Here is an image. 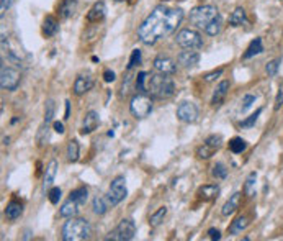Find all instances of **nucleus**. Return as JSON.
<instances>
[{
  "instance_id": "f257e3e1",
  "label": "nucleus",
  "mask_w": 283,
  "mask_h": 241,
  "mask_svg": "<svg viewBox=\"0 0 283 241\" xmlns=\"http://www.w3.org/2000/svg\"><path fill=\"white\" fill-rule=\"evenodd\" d=\"M182 20V8H167L164 5H159L141 23L138 28V36L144 44H154L162 40L164 36L172 35Z\"/></svg>"
},
{
  "instance_id": "f03ea898",
  "label": "nucleus",
  "mask_w": 283,
  "mask_h": 241,
  "mask_svg": "<svg viewBox=\"0 0 283 241\" xmlns=\"http://www.w3.org/2000/svg\"><path fill=\"white\" fill-rule=\"evenodd\" d=\"M190 21L209 36H216L223 30V18L213 5H201L190 12Z\"/></svg>"
},
{
  "instance_id": "7ed1b4c3",
  "label": "nucleus",
  "mask_w": 283,
  "mask_h": 241,
  "mask_svg": "<svg viewBox=\"0 0 283 241\" xmlns=\"http://www.w3.org/2000/svg\"><path fill=\"white\" fill-rule=\"evenodd\" d=\"M92 235V227L86 218L72 217L66 225L62 227V240L64 241H84Z\"/></svg>"
},
{
  "instance_id": "20e7f679",
  "label": "nucleus",
  "mask_w": 283,
  "mask_h": 241,
  "mask_svg": "<svg viewBox=\"0 0 283 241\" xmlns=\"http://www.w3.org/2000/svg\"><path fill=\"white\" fill-rule=\"evenodd\" d=\"M175 91L172 77H169V74H154L149 77L148 81V92L154 99H169L172 97V94Z\"/></svg>"
},
{
  "instance_id": "39448f33",
  "label": "nucleus",
  "mask_w": 283,
  "mask_h": 241,
  "mask_svg": "<svg viewBox=\"0 0 283 241\" xmlns=\"http://www.w3.org/2000/svg\"><path fill=\"white\" fill-rule=\"evenodd\" d=\"M129 110L134 119L143 120L146 117H149V114L152 112V100L151 97H148L146 94H138L131 99V104H129Z\"/></svg>"
},
{
  "instance_id": "423d86ee",
  "label": "nucleus",
  "mask_w": 283,
  "mask_h": 241,
  "mask_svg": "<svg viewBox=\"0 0 283 241\" xmlns=\"http://www.w3.org/2000/svg\"><path fill=\"white\" fill-rule=\"evenodd\" d=\"M128 195V190H126V179L123 176H118L111 181L110 184V189H108V194H106V197H108L111 207L118 205L120 202H123L126 199Z\"/></svg>"
},
{
  "instance_id": "0eeeda50",
  "label": "nucleus",
  "mask_w": 283,
  "mask_h": 241,
  "mask_svg": "<svg viewBox=\"0 0 283 241\" xmlns=\"http://www.w3.org/2000/svg\"><path fill=\"white\" fill-rule=\"evenodd\" d=\"M136 235V225L133 220H129V218H124V220L120 222V225H118L113 232L106 237V240H115V241H129L133 240Z\"/></svg>"
},
{
  "instance_id": "6e6552de",
  "label": "nucleus",
  "mask_w": 283,
  "mask_h": 241,
  "mask_svg": "<svg viewBox=\"0 0 283 241\" xmlns=\"http://www.w3.org/2000/svg\"><path fill=\"white\" fill-rule=\"evenodd\" d=\"M177 44L184 49H200L203 46V38L195 30H182L177 35Z\"/></svg>"
},
{
  "instance_id": "1a4fd4ad",
  "label": "nucleus",
  "mask_w": 283,
  "mask_h": 241,
  "mask_svg": "<svg viewBox=\"0 0 283 241\" xmlns=\"http://www.w3.org/2000/svg\"><path fill=\"white\" fill-rule=\"evenodd\" d=\"M21 74L15 67H5L2 66V72H0V86L3 91H16L20 86Z\"/></svg>"
},
{
  "instance_id": "9d476101",
  "label": "nucleus",
  "mask_w": 283,
  "mask_h": 241,
  "mask_svg": "<svg viewBox=\"0 0 283 241\" xmlns=\"http://www.w3.org/2000/svg\"><path fill=\"white\" fill-rule=\"evenodd\" d=\"M177 117L179 120L185 123H195L200 117V112H198V107L193 102H182L177 107Z\"/></svg>"
},
{
  "instance_id": "9b49d317",
  "label": "nucleus",
  "mask_w": 283,
  "mask_h": 241,
  "mask_svg": "<svg viewBox=\"0 0 283 241\" xmlns=\"http://www.w3.org/2000/svg\"><path fill=\"white\" fill-rule=\"evenodd\" d=\"M154 67L157 72H162V74H174L177 71V66H175V61H172L167 56H157L154 59Z\"/></svg>"
},
{
  "instance_id": "f8f14e48",
  "label": "nucleus",
  "mask_w": 283,
  "mask_h": 241,
  "mask_svg": "<svg viewBox=\"0 0 283 241\" xmlns=\"http://www.w3.org/2000/svg\"><path fill=\"white\" fill-rule=\"evenodd\" d=\"M92 87H94V79L90 74H81L76 77V81H74V94L76 95H84Z\"/></svg>"
},
{
  "instance_id": "ddd939ff",
  "label": "nucleus",
  "mask_w": 283,
  "mask_h": 241,
  "mask_svg": "<svg viewBox=\"0 0 283 241\" xmlns=\"http://www.w3.org/2000/svg\"><path fill=\"white\" fill-rule=\"evenodd\" d=\"M98 123H100V119H98V114L94 110H90L89 114L86 115V119H84V123H82V130L81 133L82 134H89L92 133L94 130H97L98 128Z\"/></svg>"
},
{
  "instance_id": "4468645a",
  "label": "nucleus",
  "mask_w": 283,
  "mask_h": 241,
  "mask_svg": "<svg viewBox=\"0 0 283 241\" xmlns=\"http://www.w3.org/2000/svg\"><path fill=\"white\" fill-rule=\"evenodd\" d=\"M177 61H179V64L184 66V67H193L200 63V54H198L196 51H193V49H189V51L180 53Z\"/></svg>"
},
{
  "instance_id": "2eb2a0df",
  "label": "nucleus",
  "mask_w": 283,
  "mask_h": 241,
  "mask_svg": "<svg viewBox=\"0 0 283 241\" xmlns=\"http://www.w3.org/2000/svg\"><path fill=\"white\" fill-rule=\"evenodd\" d=\"M58 161L56 159H51L49 164L46 166V171H44V182H43V187L44 190H49L51 187H53V182L56 179V174H58Z\"/></svg>"
},
{
  "instance_id": "dca6fc26",
  "label": "nucleus",
  "mask_w": 283,
  "mask_h": 241,
  "mask_svg": "<svg viewBox=\"0 0 283 241\" xmlns=\"http://www.w3.org/2000/svg\"><path fill=\"white\" fill-rule=\"evenodd\" d=\"M105 15H106L105 3L97 2L92 8H90V12L87 13V21H90V23H98V21H101L105 18Z\"/></svg>"
},
{
  "instance_id": "f3484780",
  "label": "nucleus",
  "mask_w": 283,
  "mask_h": 241,
  "mask_svg": "<svg viewBox=\"0 0 283 241\" xmlns=\"http://www.w3.org/2000/svg\"><path fill=\"white\" fill-rule=\"evenodd\" d=\"M76 8H77V0H62L58 7V13L61 18L67 20L76 13Z\"/></svg>"
},
{
  "instance_id": "a211bd4d",
  "label": "nucleus",
  "mask_w": 283,
  "mask_h": 241,
  "mask_svg": "<svg viewBox=\"0 0 283 241\" xmlns=\"http://www.w3.org/2000/svg\"><path fill=\"white\" fill-rule=\"evenodd\" d=\"M110 207H111V204L106 195H97L92 202V209L97 215H105Z\"/></svg>"
},
{
  "instance_id": "6ab92c4d",
  "label": "nucleus",
  "mask_w": 283,
  "mask_h": 241,
  "mask_svg": "<svg viewBox=\"0 0 283 241\" xmlns=\"http://www.w3.org/2000/svg\"><path fill=\"white\" fill-rule=\"evenodd\" d=\"M239 205H241V194H239V192H236V194L231 195V199L223 205L221 214H223L224 217L233 215L234 212H236L237 209H239Z\"/></svg>"
},
{
  "instance_id": "aec40b11",
  "label": "nucleus",
  "mask_w": 283,
  "mask_h": 241,
  "mask_svg": "<svg viewBox=\"0 0 283 241\" xmlns=\"http://www.w3.org/2000/svg\"><path fill=\"white\" fill-rule=\"evenodd\" d=\"M79 210H81V205H79L76 200L69 199L67 202H64V204H62L59 214H61V217L72 218V217H76L79 214Z\"/></svg>"
},
{
  "instance_id": "412c9836",
  "label": "nucleus",
  "mask_w": 283,
  "mask_h": 241,
  "mask_svg": "<svg viewBox=\"0 0 283 241\" xmlns=\"http://www.w3.org/2000/svg\"><path fill=\"white\" fill-rule=\"evenodd\" d=\"M228 91H229V82L228 81H223L219 86L216 87V91L213 94V99H211V104L216 107V105H221L224 97L228 95Z\"/></svg>"
},
{
  "instance_id": "4be33fe9",
  "label": "nucleus",
  "mask_w": 283,
  "mask_h": 241,
  "mask_svg": "<svg viewBox=\"0 0 283 241\" xmlns=\"http://www.w3.org/2000/svg\"><path fill=\"white\" fill-rule=\"evenodd\" d=\"M21 214H23V205H21L20 202L16 200L8 202L7 209H5V217H7L8 220H16V218H20Z\"/></svg>"
},
{
  "instance_id": "5701e85b",
  "label": "nucleus",
  "mask_w": 283,
  "mask_h": 241,
  "mask_svg": "<svg viewBox=\"0 0 283 241\" xmlns=\"http://www.w3.org/2000/svg\"><path fill=\"white\" fill-rule=\"evenodd\" d=\"M198 195H200L201 200L205 202H209V200H214L219 195V187L218 186H203L200 187V190H198Z\"/></svg>"
},
{
  "instance_id": "b1692460",
  "label": "nucleus",
  "mask_w": 283,
  "mask_h": 241,
  "mask_svg": "<svg viewBox=\"0 0 283 241\" xmlns=\"http://www.w3.org/2000/svg\"><path fill=\"white\" fill-rule=\"evenodd\" d=\"M58 31H59L58 20H56L54 16H46L44 21H43V33H44V35H46L48 38H51V36H54Z\"/></svg>"
},
{
  "instance_id": "393cba45",
  "label": "nucleus",
  "mask_w": 283,
  "mask_h": 241,
  "mask_svg": "<svg viewBox=\"0 0 283 241\" xmlns=\"http://www.w3.org/2000/svg\"><path fill=\"white\" fill-rule=\"evenodd\" d=\"M264 51V46H262V40L260 38H256L251 44H249V48H247V51L244 53V59H251L254 58L256 54H260Z\"/></svg>"
},
{
  "instance_id": "a878e982",
  "label": "nucleus",
  "mask_w": 283,
  "mask_h": 241,
  "mask_svg": "<svg viewBox=\"0 0 283 241\" xmlns=\"http://www.w3.org/2000/svg\"><path fill=\"white\" fill-rule=\"evenodd\" d=\"M229 23L233 26H241L246 23V10L242 7H237L229 16Z\"/></svg>"
},
{
  "instance_id": "bb28decb",
  "label": "nucleus",
  "mask_w": 283,
  "mask_h": 241,
  "mask_svg": "<svg viewBox=\"0 0 283 241\" xmlns=\"http://www.w3.org/2000/svg\"><path fill=\"white\" fill-rule=\"evenodd\" d=\"M79 154H81V148H79V143L76 141V139H71V141L67 143V151H66L67 161L76 162L79 159Z\"/></svg>"
},
{
  "instance_id": "cd10ccee",
  "label": "nucleus",
  "mask_w": 283,
  "mask_h": 241,
  "mask_svg": "<svg viewBox=\"0 0 283 241\" xmlns=\"http://www.w3.org/2000/svg\"><path fill=\"white\" fill-rule=\"evenodd\" d=\"M87 197H89V190H87L86 187H79V189H76V190H72L71 195H69V199L76 200L81 207L86 205Z\"/></svg>"
},
{
  "instance_id": "c85d7f7f",
  "label": "nucleus",
  "mask_w": 283,
  "mask_h": 241,
  "mask_svg": "<svg viewBox=\"0 0 283 241\" xmlns=\"http://www.w3.org/2000/svg\"><path fill=\"white\" fill-rule=\"evenodd\" d=\"M49 133H51V130H49V123L44 121L43 125H41V128H39L38 136H36L38 146H41V148H43L44 144H48V141H49Z\"/></svg>"
},
{
  "instance_id": "c756f323",
  "label": "nucleus",
  "mask_w": 283,
  "mask_h": 241,
  "mask_svg": "<svg viewBox=\"0 0 283 241\" xmlns=\"http://www.w3.org/2000/svg\"><path fill=\"white\" fill-rule=\"evenodd\" d=\"M247 225H249V222H247L246 217L236 218V220L233 222V225L229 227V233L231 235H239V233H242L247 228Z\"/></svg>"
},
{
  "instance_id": "7c9ffc66",
  "label": "nucleus",
  "mask_w": 283,
  "mask_h": 241,
  "mask_svg": "<svg viewBox=\"0 0 283 241\" xmlns=\"http://www.w3.org/2000/svg\"><path fill=\"white\" fill-rule=\"evenodd\" d=\"M246 148H247L246 139H242V138H239V136H236V138H233V139L229 141V149L233 151L234 154L242 153V151H246Z\"/></svg>"
},
{
  "instance_id": "2f4dec72",
  "label": "nucleus",
  "mask_w": 283,
  "mask_h": 241,
  "mask_svg": "<svg viewBox=\"0 0 283 241\" xmlns=\"http://www.w3.org/2000/svg\"><path fill=\"white\" fill-rule=\"evenodd\" d=\"M256 179H257L256 172H251L247 177L246 186H244V192L247 197H254V195H256Z\"/></svg>"
},
{
  "instance_id": "473e14b6",
  "label": "nucleus",
  "mask_w": 283,
  "mask_h": 241,
  "mask_svg": "<svg viewBox=\"0 0 283 241\" xmlns=\"http://www.w3.org/2000/svg\"><path fill=\"white\" fill-rule=\"evenodd\" d=\"M166 215H167V207H161L156 214L151 215V220H149L151 227H159L161 223L164 222V218H166Z\"/></svg>"
},
{
  "instance_id": "72a5a7b5",
  "label": "nucleus",
  "mask_w": 283,
  "mask_h": 241,
  "mask_svg": "<svg viewBox=\"0 0 283 241\" xmlns=\"http://www.w3.org/2000/svg\"><path fill=\"white\" fill-rule=\"evenodd\" d=\"M146 81H148V72H139L138 77H136V91H139L141 94L148 92V86H146Z\"/></svg>"
},
{
  "instance_id": "f704fd0d",
  "label": "nucleus",
  "mask_w": 283,
  "mask_h": 241,
  "mask_svg": "<svg viewBox=\"0 0 283 241\" xmlns=\"http://www.w3.org/2000/svg\"><path fill=\"white\" fill-rule=\"evenodd\" d=\"M214 151H216V149H214L213 146H209V144L203 143V146H200V148L196 149V156L200 159H208V158H211Z\"/></svg>"
},
{
  "instance_id": "c9c22d12",
  "label": "nucleus",
  "mask_w": 283,
  "mask_h": 241,
  "mask_svg": "<svg viewBox=\"0 0 283 241\" xmlns=\"http://www.w3.org/2000/svg\"><path fill=\"white\" fill-rule=\"evenodd\" d=\"M54 112H56V105L53 100H46V105H44V121L51 123L53 121V117H54Z\"/></svg>"
},
{
  "instance_id": "e433bc0d",
  "label": "nucleus",
  "mask_w": 283,
  "mask_h": 241,
  "mask_svg": "<svg viewBox=\"0 0 283 241\" xmlns=\"http://www.w3.org/2000/svg\"><path fill=\"white\" fill-rule=\"evenodd\" d=\"M211 174L216 179H226V176H228V169H226V166L223 164V162H216V164L213 166Z\"/></svg>"
},
{
  "instance_id": "4c0bfd02",
  "label": "nucleus",
  "mask_w": 283,
  "mask_h": 241,
  "mask_svg": "<svg viewBox=\"0 0 283 241\" xmlns=\"http://www.w3.org/2000/svg\"><path fill=\"white\" fill-rule=\"evenodd\" d=\"M61 195H62V192H61V189H59V187H51V189H49V192H48V199H49L51 204L56 205V204H59Z\"/></svg>"
},
{
  "instance_id": "58836bf2",
  "label": "nucleus",
  "mask_w": 283,
  "mask_h": 241,
  "mask_svg": "<svg viewBox=\"0 0 283 241\" xmlns=\"http://www.w3.org/2000/svg\"><path fill=\"white\" fill-rule=\"evenodd\" d=\"M206 144H209V146H213L214 149H218V148H221V144H223V138L219 136V134H209V136L206 138Z\"/></svg>"
},
{
  "instance_id": "ea45409f",
  "label": "nucleus",
  "mask_w": 283,
  "mask_h": 241,
  "mask_svg": "<svg viewBox=\"0 0 283 241\" xmlns=\"http://www.w3.org/2000/svg\"><path fill=\"white\" fill-rule=\"evenodd\" d=\"M279 67H280V59H274L267 64L265 71H267V74L270 77H274V76H277V72H279Z\"/></svg>"
},
{
  "instance_id": "a19ab883",
  "label": "nucleus",
  "mask_w": 283,
  "mask_h": 241,
  "mask_svg": "<svg viewBox=\"0 0 283 241\" xmlns=\"http://www.w3.org/2000/svg\"><path fill=\"white\" fill-rule=\"evenodd\" d=\"M256 100H257L256 95H251V94L244 95V99H242V112H246V110L251 109L252 105L256 104Z\"/></svg>"
},
{
  "instance_id": "79ce46f5",
  "label": "nucleus",
  "mask_w": 283,
  "mask_h": 241,
  "mask_svg": "<svg viewBox=\"0 0 283 241\" xmlns=\"http://www.w3.org/2000/svg\"><path fill=\"white\" fill-rule=\"evenodd\" d=\"M260 114H262V109H259V110L256 112V114H254V115H251V117H249L247 120H244V121H242V123H241V126H242V128H251V126L254 125V123L257 121V119H259V115H260Z\"/></svg>"
},
{
  "instance_id": "37998d69",
  "label": "nucleus",
  "mask_w": 283,
  "mask_h": 241,
  "mask_svg": "<svg viewBox=\"0 0 283 241\" xmlns=\"http://www.w3.org/2000/svg\"><path fill=\"white\" fill-rule=\"evenodd\" d=\"M139 61H141V51L139 49H133L131 58H129V63H128V69H133L136 64H139Z\"/></svg>"
},
{
  "instance_id": "c03bdc74",
  "label": "nucleus",
  "mask_w": 283,
  "mask_h": 241,
  "mask_svg": "<svg viewBox=\"0 0 283 241\" xmlns=\"http://www.w3.org/2000/svg\"><path fill=\"white\" fill-rule=\"evenodd\" d=\"M282 105H283V86L280 87L279 94H277V99H275V110H280Z\"/></svg>"
},
{
  "instance_id": "a18cd8bd",
  "label": "nucleus",
  "mask_w": 283,
  "mask_h": 241,
  "mask_svg": "<svg viewBox=\"0 0 283 241\" xmlns=\"http://www.w3.org/2000/svg\"><path fill=\"white\" fill-rule=\"evenodd\" d=\"M221 74H223V69H218V71H214V72H209V74L205 76V81H206V82H211V81H214L216 77H219Z\"/></svg>"
},
{
  "instance_id": "49530a36",
  "label": "nucleus",
  "mask_w": 283,
  "mask_h": 241,
  "mask_svg": "<svg viewBox=\"0 0 283 241\" xmlns=\"http://www.w3.org/2000/svg\"><path fill=\"white\" fill-rule=\"evenodd\" d=\"M208 235H209V238H211V240H221V232L216 230V228H209Z\"/></svg>"
},
{
  "instance_id": "de8ad7c7",
  "label": "nucleus",
  "mask_w": 283,
  "mask_h": 241,
  "mask_svg": "<svg viewBox=\"0 0 283 241\" xmlns=\"http://www.w3.org/2000/svg\"><path fill=\"white\" fill-rule=\"evenodd\" d=\"M115 72H113V71H110V69H106L105 72H103V81L105 82H113V81H115Z\"/></svg>"
},
{
  "instance_id": "09e8293b",
  "label": "nucleus",
  "mask_w": 283,
  "mask_h": 241,
  "mask_svg": "<svg viewBox=\"0 0 283 241\" xmlns=\"http://www.w3.org/2000/svg\"><path fill=\"white\" fill-rule=\"evenodd\" d=\"M10 5H12V0H0V10H2V15L10 8Z\"/></svg>"
},
{
  "instance_id": "8fccbe9b",
  "label": "nucleus",
  "mask_w": 283,
  "mask_h": 241,
  "mask_svg": "<svg viewBox=\"0 0 283 241\" xmlns=\"http://www.w3.org/2000/svg\"><path fill=\"white\" fill-rule=\"evenodd\" d=\"M53 126H54V130L58 131L59 134H62V133L66 131V130H64V125H62L61 121H54V125H53Z\"/></svg>"
},
{
  "instance_id": "3c124183",
  "label": "nucleus",
  "mask_w": 283,
  "mask_h": 241,
  "mask_svg": "<svg viewBox=\"0 0 283 241\" xmlns=\"http://www.w3.org/2000/svg\"><path fill=\"white\" fill-rule=\"evenodd\" d=\"M69 115H71V102H69V100H66V117H64V119L67 120V119H69Z\"/></svg>"
},
{
  "instance_id": "603ef678",
  "label": "nucleus",
  "mask_w": 283,
  "mask_h": 241,
  "mask_svg": "<svg viewBox=\"0 0 283 241\" xmlns=\"http://www.w3.org/2000/svg\"><path fill=\"white\" fill-rule=\"evenodd\" d=\"M115 2H123V0H115Z\"/></svg>"
}]
</instances>
